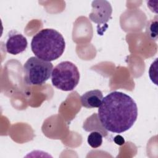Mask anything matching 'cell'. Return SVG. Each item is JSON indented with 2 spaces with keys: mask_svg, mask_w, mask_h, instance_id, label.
Instances as JSON below:
<instances>
[{
  "mask_svg": "<svg viewBox=\"0 0 158 158\" xmlns=\"http://www.w3.org/2000/svg\"><path fill=\"white\" fill-rule=\"evenodd\" d=\"M23 80L28 85H41L49 79L53 65L37 57H30L23 65Z\"/></svg>",
  "mask_w": 158,
  "mask_h": 158,
  "instance_id": "3957f363",
  "label": "cell"
},
{
  "mask_svg": "<svg viewBox=\"0 0 158 158\" xmlns=\"http://www.w3.org/2000/svg\"><path fill=\"white\" fill-rule=\"evenodd\" d=\"M98 115L106 130L120 133L133 125L138 116V107L130 96L122 92L113 91L103 98Z\"/></svg>",
  "mask_w": 158,
  "mask_h": 158,
  "instance_id": "6da1fadb",
  "label": "cell"
},
{
  "mask_svg": "<svg viewBox=\"0 0 158 158\" xmlns=\"http://www.w3.org/2000/svg\"><path fill=\"white\" fill-rule=\"evenodd\" d=\"M92 7L89 15L90 20L99 25H106L112 12L110 4L106 1H94L92 2Z\"/></svg>",
  "mask_w": 158,
  "mask_h": 158,
  "instance_id": "5b68a950",
  "label": "cell"
},
{
  "mask_svg": "<svg viewBox=\"0 0 158 158\" xmlns=\"http://www.w3.org/2000/svg\"><path fill=\"white\" fill-rule=\"evenodd\" d=\"M157 59H156L154 62H152L151 64L149 70V77L152 82H154L156 85L157 84Z\"/></svg>",
  "mask_w": 158,
  "mask_h": 158,
  "instance_id": "30bf717a",
  "label": "cell"
},
{
  "mask_svg": "<svg viewBox=\"0 0 158 158\" xmlns=\"http://www.w3.org/2000/svg\"><path fill=\"white\" fill-rule=\"evenodd\" d=\"M114 141L115 142V144L120 145V146H121L125 143L124 138L121 135H119L115 136V138H114Z\"/></svg>",
  "mask_w": 158,
  "mask_h": 158,
  "instance_id": "8fae6325",
  "label": "cell"
},
{
  "mask_svg": "<svg viewBox=\"0 0 158 158\" xmlns=\"http://www.w3.org/2000/svg\"><path fill=\"white\" fill-rule=\"evenodd\" d=\"M65 48L63 36L52 28L42 29L33 36L31 42V49L35 56L48 62L59 58Z\"/></svg>",
  "mask_w": 158,
  "mask_h": 158,
  "instance_id": "7a4b0ae2",
  "label": "cell"
},
{
  "mask_svg": "<svg viewBox=\"0 0 158 158\" xmlns=\"http://www.w3.org/2000/svg\"><path fill=\"white\" fill-rule=\"evenodd\" d=\"M88 144L93 148H98L102 143V135L99 131H93L88 136Z\"/></svg>",
  "mask_w": 158,
  "mask_h": 158,
  "instance_id": "9c48e42d",
  "label": "cell"
},
{
  "mask_svg": "<svg viewBox=\"0 0 158 158\" xmlns=\"http://www.w3.org/2000/svg\"><path fill=\"white\" fill-rule=\"evenodd\" d=\"M146 33L151 40L157 39V16L149 20L146 25Z\"/></svg>",
  "mask_w": 158,
  "mask_h": 158,
  "instance_id": "ba28073f",
  "label": "cell"
},
{
  "mask_svg": "<svg viewBox=\"0 0 158 158\" xmlns=\"http://www.w3.org/2000/svg\"><path fill=\"white\" fill-rule=\"evenodd\" d=\"M80 73L77 67L70 61L57 64L52 70L51 81L53 86L64 91L73 90L78 84Z\"/></svg>",
  "mask_w": 158,
  "mask_h": 158,
  "instance_id": "277c9868",
  "label": "cell"
},
{
  "mask_svg": "<svg viewBox=\"0 0 158 158\" xmlns=\"http://www.w3.org/2000/svg\"><path fill=\"white\" fill-rule=\"evenodd\" d=\"M102 93L99 89L88 91L80 97L81 105L88 109L99 107L102 102Z\"/></svg>",
  "mask_w": 158,
  "mask_h": 158,
  "instance_id": "52a82bcc",
  "label": "cell"
},
{
  "mask_svg": "<svg viewBox=\"0 0 158 158\" xmlns=\"http://www.w3.org/2000/svg\"><path fill=\"white\" fill-rule=\"evenodd\" d=\"M26 38L15 31H12L8 35L6 43V48L8 53L17 55L23 52L27 48Z\"/></svg>",
  "mask_w": 158,
  "mask_h": 158,
  "instance_id": "8992f818",
  "label": "cell"
}]
</instances>
